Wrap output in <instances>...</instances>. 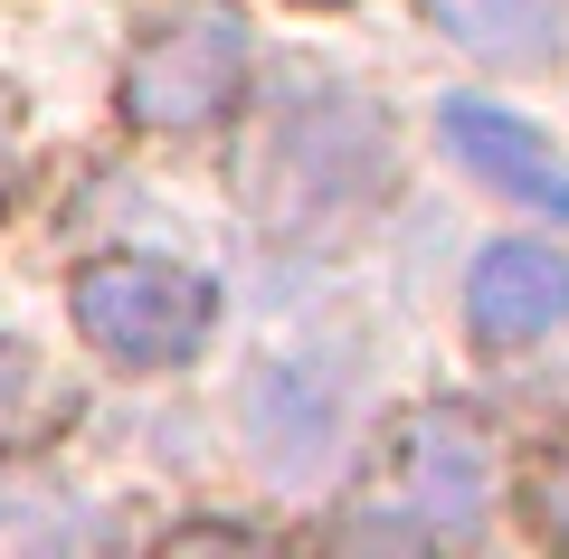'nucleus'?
I'll return each mask as SVG.
<instances>
[{
  "label": "nucleus",
  "instance_id": "obj_10",
  "mask_svg": "<svg viewBox=\"0 0 569 559\" xmlns=\"http://www.w3.org/2000/svg\"><path fill=\"white\" fill-rule=\"evenodd\" d=\"M541 512L569 531V456H550V475H541Z\"/></svg>",
  "mask_w": 569,
  "mask_h": 559
},
{
  "label": "nucleus",
  "instance_id": "obj_3",
  "mask_svg": "<svg viewBox=\"0 0 569 559\" xmlns=\"http://www.w3.org/2000/svg\"><path fill=\"white\" fill-rule=\"evenodd\" d=\"M67 322L114 370H181L219 322V285L181 257H86L67 276Z\"/></svg>",
  "mask_w": 569,
  "mask_h": 559
},
{
  "label": "nucleus",
  "instance_id": "obj_9",
  "mask_svg": "<svg viewBox=\"0 0 569 559\" xmlns=\"http://www.w3.org/2000/svg\"><path fill=\"white\" fill-rule=\"evenodd\" d=\"M10 190H20V114L0 96V209H10Z\"/></svg>",
  "mask_w": 569,
  "mask_h": 559
},
{
  "label": "nucleus",
  "instance_id": "obj_7",
  "mask_svg": "<svg viewBox=\"0 0 569 559\" xmlns=\"http://www.w3.org/2000/svg\"><path fill=\"white\" fill-rule=\"evenodd\" d=\"M427 20L447 29L466 58L485 67H550L569 39V0H427Z\"/></svg>",
  "mask_w": 569,
  "mask_h": 559
},
{
  "label": "nucleus",
  "instance_id": "obj_8",
  "mask_svg": "<svg viewBox=\"0 0 569 559\" xmlns=\"http://www.w3.org/2000/svg\"><path fill=\"white\" fill-rule=\"evenodd\" d=\"M39 399V360H29V341H10L0 332V437L20 427V408Z\"/></svg>",
  "mask_w": 569,
  "mask_h": 559
},
{
  "label": "nucleus",
  "instance_id": "obj_5",
  "mask_svg": "<svg viewBox=\"0 0 569 559\" xmlns=\"http://www.w3.org/2000/svg\"><path fill=\"white\" fill-rule=\"evenodd\" d=\"M466 322H475V341H493V351L560 332V322H569V257L541 247V238L485 247L475 276H466Z\"/></svg>",
  "mask_w": 569,
  "mask_h": 559
},
{
  "label": "nucleus",
  "instance_id": "obj_4",
  "mask_svg": "<svg viewBox=\"0 0 569 559\" xmlns=\"http://www.w3.org/2000/svg\"><path fill=\"white\" fill-rule=\"evenodd\" d=\"M370 475H380L370 493H380V512L399 521V531L456 540V531H475L485 502H493V437L466 408H418V418H399L380 437Z\"/></svg>",
  "mask_w": 569,
  "mask_h": 559
},
{
  "label": "nucleus",
  "instance_id": "obj_1",
  "mask_svg": "<svg viewBox=\"0 0 569 559\" xmlns=\"http://www.w3.org/2000/svg\"><path fill=\"white\" fill-rule=\"evenodd\" d=\"M389 190V114L351 86H295L257 123L247 152V209L266 238H332L370 219Z\"/></svg>",
  "mask_w": 569,
  "mask_h": 559
},
{
  "label": "nucleus",
  "instance_id": "obj_2",
  "mask_svg": "<svg viewBox=\"0 0 569 559\" xmlns=\"http://www.w3.org/2000/svg\"><path fill=\"white\" fill-rule=\"evenodd\" d=\"M114 96L133 133H209L247 96V20L228 0H162L152 29L123 48Z\"/></svg>",
  "mask_w": 569,
  "mask_h": 559
},
{
  "label": "nucleus",
  "instance_id": "obj_6",
  "mask_svg": "<svg viewBox=\"0 0 569 559\" xmlns=\"http://www.w3.org/2000/svg\"><path fill=\"white\" fill-rule=\"evenodd\" d=\"M437 133H447V152L466 161L485 190H503V200L541 209V219H569V161L550 152L541 133H531L522 114H503V104H475L456 96L447 114H437Z\"/></svg>",
  "mask_w": 569,
  "mask_h": 559
}]
</instances>
